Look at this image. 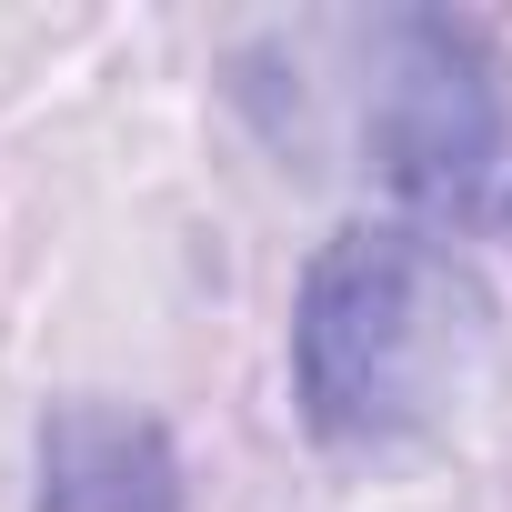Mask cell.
I'll return each instance as SVG.
<instances>
[{
    "instance_id": "3",
    "label": "cell",
    "mask_w": 512,
    "mask_h": 512,
    "mask_svg": "<svg viewBox=\"0 0 512 512\" xmlns=\"http://www.w3.org/2000/svg\"><path fill=\"white\" fill-rule=\"evenodd\" d=\"M31 512H181V442L141 402L71 392L31 432Z\"/></svg>"
},
{
    "instance_id": "1",
    "label": "cell",
    "mask_w": 512,
    "mask_h": 512,
    "mask_svg": "<svg viewBox=\"0 0 512 512\" xmlns=\"http://www.w3.org/2000/svg\"><path fill=\"white\" fill-rule=\"evenodd\" d=\"M482 342V292L422 221H342L292 292V402L322 452L412 442Z\"/></svg>"
},
{
    "instance_id": "2",
    "label": "cell",
    "mask_w": 512,
    "mask_h": 512,
    "mask_svg": "<svg viewBox=\"0 0 512 512\" xmlns=\"http://www.w3.org/2000/svg\"><path fill=\"white\" fill-rule=\"evenodd\" d=\"M362 151H372V181L392 191V221L452 231L512 201V111L472 21H442V11L372 21Z\"/></svg>"
}]
</instances>
